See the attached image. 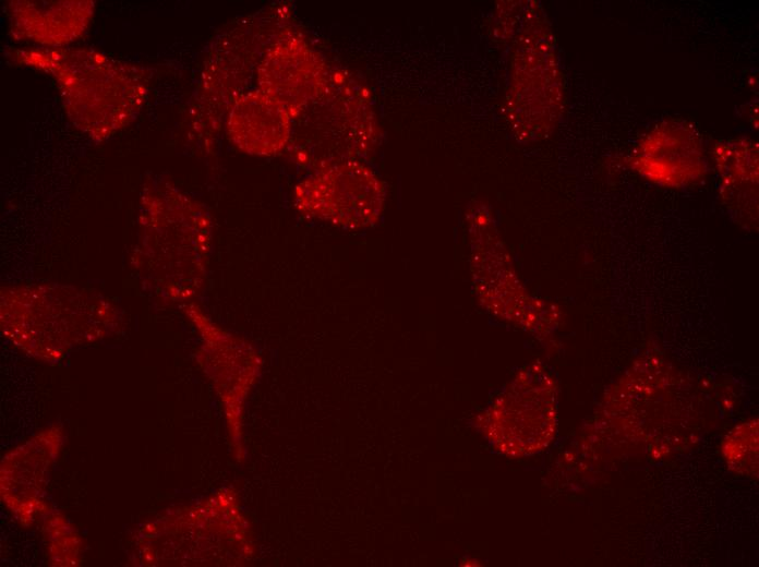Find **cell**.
<instances>
[{
	"label": "cell",
	"instance_id": "cell-8",
	"mask_svg": "<svg viewBox=\"0 0 759 567\" xmlns=\"http://www.w3.org/2000/svg\"><path fill=\"white\" fill-rule=\"evenodd\" d=\"M93 1H11L8 12L16 38L61 48L79 38L94 14Z\"/></svg>",
	"mask_w": 759,
	"mask_h": 567
},
{
	"label": "cell",
	"instance_id": "cell-7",
	"mask_svg": "<svg viewBox=\"0 0 759 567\" xmlns=\"http://www.w3.org/2000/svg\"><path fill=\"white\" fill-rule=\"evenodd\" d=\"M226 132L240 150L272 156L289 144L292 119L278 101L254 89L242 94L228 109Z\"/></svg>",
	"mask_w": 759,
	"mask_h": 567
},
{
	"label": "cell",
	"instance_id": "cell-6",
	"mask_svg": "<svg viewBox=\"0 0 759 567\" xmlns=\"http://www.w3.org/2000/svg\"><path fill=\"white\" fill-rule=\"evenodd\" d=\"M329 71L322 55L294 33L280 34L257 68L258 89L294 120L323 92Z\"/></svg>",
	"mask_w": 759,
	"mask_h": 567
},
{
	"label": "cell",
	"instance_id": "cell-9",
	"mask_svg": "<svg viewBox=\"0 0 759 567\" xmlns=\"http://www.w3.org/2000/svg\"><path fill=\"white\" fill-rule=\"evenodd\" d=\"M649 134L639 149L638 164L650 178L662 171L659 181L679 182L694 178V168L701 165V150L697 135L685 125L665 124Z\"/></svg>",
	"mask_w": 759,
	"mask_h": 567
},
{
	"label": "cell",
	"instance_id": "cell-4",
	"mask_svg": "<svg viewBox=\"0 0 759 567\" xmlns=\"http://www.w3.org/2000/svg\"><path fill=\"white\" fill-rule=\"evenodd\" d=\"M543 27L527 31L514 56L507 119L518 135L537 138L555 124L562 87L550 38Z\"/></svg>",
	"mask_w": 759,
	"mask_h": 567
},
{
	"label": "cell",
	"instance_id": "cell-5",
	"mask_svg": "<svg viewBox=\"0 0 759 567\" xmlns=\"http://www.w3.org/2000/svg\"><path fill=\"white\" fill-rule=\"evenodd\" d=\"M554 390L550 378L537 370L515 381L492 414L502 451L525 456L549 445L556 430Z\"/></svg>",
	"mask_w": 759,
	"mask_h": 567
},
{
	"label": "cell",
	"instance_id": "cell-1",
	"mask_svg": "<svg viewBox=\"0 0 759 567\" xmlns=\"http://www.w3.org/2000/svg\"><path fill=\"white\" fill-rule=\"evenodd\" d=\"M14 62L50 73L72 123L104 141L135 119L145 102L149 73L91 48L16 50Z\"/></svg>",
	"mask_w": 759,
	"mask_h": 567
},
{
	"label": "cell",
	"instance_id": "cell-10",
	"mask_svg": "<svg viewBox=\"0 0 759 567\" xmlns=\"http://www.w3.org/2000/svg\"><path fill=\"white\" fill-rule=\"evenodd\" d=\"M758 419L732 429L721 445L723 459L733 472L755 479L758 476Z\"/></svg>",
	"mask_w": 759,
	"mask_h": 567
},
{
	"label": "cell",
	"instance_id": "cell-2",
	"mask_svg": "<svg viewBox=\"0 0 759 567\" xmlns=\"http://www.w3.org/2000/svg\"><path fill=\"white\" fill-rule=\"evenodd\" d=\"M296 119L299 123L291 132L296 144L312 146L313 154L329 153L328 161L354 159L376 142L377 125L368 96L346 74H329L321 95Z\"/></svg>",
	"mask_w": 759,
	"mask_h": 567
},
{
	"label": "cell",
	"instance_id": "cell-3",
	"mask_svg": "<svg viewBox=\"0 0 759 567\" xmlns=\"http://www.w3.org/2000/svg\"><path fill=\"white\" fill-rule=\"evenodd\" d=\"M296 206L333 225L361 229L375 225L385 189L376 173L356 159L324 162L296 188Z\"/></svg>",
	"mask_w": 759,
	"mask_h": 567
}]
</instances>
